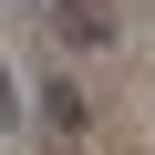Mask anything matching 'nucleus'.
Masks as SVG:
<instances>
[{"label":"nucleus","mask_w":155,"mask_h":155,"mask_svg":"<svg viewBox=\"0 0 155 155\" xmlns=\"http://www.w3.org/2000/svg\"><path fill=\"white\" fill-rule=\"evenodd\" d=\"M41 124L72 134V124H83V93H72V83H41Z\"/></svg>","instance_id":"nucleus-1"},{"label":"nucleus","mask_w":155,"mask_h":155,"mask_svg":"<svg viewBox=\"0 0 155 155\" xmlns=\"http://www.w3.org/2000/svg\"><path fill=\"white\" fill-rule=\"evenodd\" d=\"M31 104H21V83H11V62H0V124H21Z\"/></svg>","instance_id":"nucleus-2"}]
</instances>
